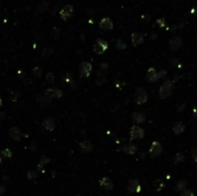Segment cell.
Masks as SVG:
<instances>
[{
    "instance_id": "2e32d148",
    "label": "cell",
    "mask_w": 197,
    "mask_h": 196,
    "mask_svg": "<svg viewBox=\"0 0 197 196\" xmlns=\"http://www.w3.org/2000/svg\"><path fill=\"white\" fill-rule=\"evenodd\" d=\"M132 119L135 123H137V124H141V123L144 122L145 120V115L144 113H141V112H135L132 115Z\"/></svg>"
},
{
    "instance_id": "ac0fdd59",
    "label": "cell",
    "mask_w": 197,
    "mask_h": 196,
    "mask_svg": "<svg viewBox=\"0 0 197 196\" xmlns=\"http://www.w3.org/2000/svg\"><path fill=\"white\" fill-rule=\"evenodd\" d=\"M122 150H123V152H125L128 155H134L135 153L137 152V146L135 145V144L129 143V144H126V145H124L122 147Z\"/></svg>"
},
{
    "instance_id": "d6a6232c",
    "label": "cell",
    "mask_w": 197,
    "mask_h": 196,
    "mask_svg": "<svg viewBox=\"0 0 197 196\" xmlns=\"http://www.w3.org/2000/svg\"><path fill=\"white\" fill-rule=\"evenodd\" d=\"M180 196H194V193H193V191L192 190H184L182 192H181V194H180Z\"/></svg>"
},
{
    "instance_id": "60d3db41",
    "label": "cell",
    "mask_w": 197,
    "mask_h": 196,
    "mask_svg": "<svg viewBox=\"0 0 197 196\" xmlns=\"http://www.w3.org/2000/svg\"><path fill=\"white\" fill-rule=\"evenodd\" d=\"M5 117H6L5 113H0V121H2V120L4 119Z\"/></svg>"
},
{
    "instance_id": "7dc6e473",
    "label": "cell",
    "mask_w": 197,
    "mask_h": 196,
    "mask_svg": "<svg viewBox=\"0 0 197 196\" xmlns=\"http://www.w3.org/2000/svg\"><path fill=\"white\" fill-rule=\"evenodd\" d=\"M75 196H80V195H75Z\"/></svg>"
},
{
    "instance_id": "6da1fadb",
    "label": "cell",
    "mask_w": 197,
    "mask_h": 196,
    "mask_svg": "<svg viewBox=\"0 0 197 196\" xmlns=\"http://www.w3.org/2000/svg\"><path fill=\"white\" fill-rule=\"evenodd\" d=\"M175 83L174 80H167L161 86L159 89V96L161 99H167L172 94V87Z\"/></svg>"
},
{
    "instance_id": "7a4b0ae2",
    "label": "cell",
    "mask_w": 197,
    "mask_h": 196,
    "mask_svg": "<svg viewBox=\"0 0 197 196\" xmlns=\"http://www.w3.org/2000/svg\"><path fill=\"white\" fill-rule=\"evenodd\" d=\"M148 99V94L146 91L143 88H137L136 89V93H135V102L137 104H143L147 101Z\"/></svg>"
},
{
    "instance_id": "d590c367",
    "label": "cell",
    "mask_w": 197,
    "mask_h": 196,
    "mask_svg": "<svg viewBox=\"0 0 197 196\" xmlns=\"http://www.w3.org/2000/svg\"><path fill=\"white\" fill-rule=\"evenodd\" d=\"M36 177H37V173L35 172V171L30 170L28 172V178L29 179H35Z\"/></svg>"
},
{
    "instance_id": "30bf717a",
    "label": "cell",
    "mask_w": 197,
    "mask_h": 196,
    "mask_svg": "<svg viewBox=\"0 0 197 196\" xmlns=\"http://www.w3.org/2000/svg\"><path fill=\"white\" fill-rule=\"evenodd\" d=\"M183 45V40L180 37H173L169 40V48L173 51H177Z\"/></svg>"
},
{
    "instance_id": "7c38bea8",
    "label": "cell",
    "mask_w": 197,
    "mask_h": 196,
    "mask_svg": "<svg viewBox=\"0 0 197 196\" xmlns=\"http://www.w3.org/2000/svg\"><path fill=\"white\" fill-rule=\"evenodd\" d=\"M131 40H132V43L134 46L140 45L144 42V36L141 33L139 32H135L131 35Z\"/></svg>"
},
{
    "instance_id": "4dcf8cb0",
    "label": "cell",
    "mask_w": 197,
    "mask_h": 196,
    "mask_svg": "<svg viewBox=\"0 0 197 196\" xmlns=\"http://www.w3.org/2000/svg\"><path fill=\"white\" fill-rule=\"evenodd\" d=\"M0 155H1L2 157H4V158H12L13 153H12V151L10 149L6 148V149L1 151V154H0Z\"/></svg>"
},
{
    "instance_id": "ee69618b",
    "label": "cell",
    "mask_w": 197,
    "mask_h": 196,
    "mask_svg": "<svg viewBox=\"0 0 197 196\" xmlns=\"http://www.w3.org/2000/svg\"><path fill=\"white\" fill-rule=\"evenodd\" d=\"M193 115L197 116V110H193Z\"/></svg>"
},
{
    "instance_id": "f1b7e54d",
    "label": "cell",
    "mask_w": 197,
    "mask_h": 196,
    "mask_svg": "<svg viewBox=\"0 0 197 196\" xmlns=\"http://www.w3.org/2000/svg\"><path fill=\"white\" fill-rule=\"evenodd\" d=\"M47 9H48V3L47 2H41L39 5V7H38V11L40 12V13L45 12Z\"/></svg>"
},
{
    "instance_id": "5bb4252c",
    "label": "cell",
    "mask_w": 197,
    "mask_h": 196,
    "mask_svg": "<svg viewBox=\"0 0 197 196\" xmlns=\"http://www.w3.org/2000/svg\"><path fill=\"white\" fill-rule=\"evenodd\" d=\"M9 136L12 139L16 140V142H19V140L21 139L22 134L18 127H12L9 131Z\"/></svg>"
},
{
    "instance_id": "8992f818",
    "label": "cell",
    "mask_w": 197,
    "mask_h": 196,
    "mask_svg": "<svg viewBox=\"0 0 197 196\" xmlns=\"http://www.w3.org/2000/svg\"><path fill=\"white\" fill-rule=\"evenodd\" d=\"M74 8L73 6L70 4L65 5L63 9L60 11V16L63 20H67L68 18H70L72 16H73Z\"/></svg>"
},
{
    "instance_id": "836d02e7",
    "label": "cell",
    "mask_w": 197,
    "mask_h": 196,
    "mask_svg": "<svg viewBox=\"0 0 197 196\" xmlns=\"http://www.w3.org/2000/svg\"><path fill=\"white\" fill-rule=\"evenodd\" d=\"M46 82H47V84H49V85L54 83V75L52 73H48L47 74V76H46Z\"/></svg>"
},
{
    "instance_id": "4316f807",
    "label": "cell",
    "mask_w": 197,
    "mask_h": 196,
    "mask_svg": "<svg viewBox=\"0 0 197 196\" xmlns=\"http://www.w3.org/2000/svg\"><path fill=\"white\" fill-rule=\"evenodd\" d=\"M154 187L157 191H161L164 188V183L162 180H156L154 182Z\"/></svg>"
},
{
    "instance_id": "3957f363",
    "label": "cell",
    "mask_w": 197,
    "mask_h": 196,
    "mask_svg": "<svg viewBox=\"0 0 197 196\" xmlns=\"http://www.w3.org/2000/svg\"><path fill=\"white\" fill-rule=\"evenodd\" d=\"M92 65L89 62H83L79 65V73L82 78H88L91 73Z\"/></svg>"
},
{
    "instance_id": "52a82bcc",
    "label": "cell",
    "mask_w": 197,
    "mask_h": 196,
    "mask_svg": "<svg viewBox=\"0 0 197 196\" xmlns=\"http://www.w3.org/2000/svg\"><path fill=\"white\" fill-rule=\"evenodd\" d=\"M127 190L132 192V193H139L141 191V185L140 184L139 180L137 179H132L129 181L127 185Z\"/></svg>"
},
{
    "instance_id": "83f0119b",
    "label": "cell",
    "mask_w": 197,
    "mask_h": 196,
    "mask_svg": "<svg viewBox=\"0 0 197 196\" xmlns=\"http://www.w3.org/2000/svg\"><path fill=\"white\" fill-rule=\"evenodd\" d=\"M33 75H34V76L38 77V78L41 77V75H43V69H41V67H34V69H33Z\"/></svg>"
},
{
    "instance_id": "e575fe53",
    "label": "cell",
    "mask_w": 197,
    "mask_h": 196,
    "mask_svg": "<svg viewBox=\"0 0 197 196\" xmlns=\"http://www.w3.org/2000/svg\"><path fill=\"white\" fill-rule=\"evenodd\" d=\"M191 158L194 161H197V147L191 149Z\"/></svg>"
},
{
    "instance_id": "277c9868",
    "label": "cell",
    "mask_w": 197,
    "mask_h": 196,
    "mask_svg": "<svg viewBox=\"0 0 197 196\" xmlns=\"http://www.w3.org/2000/svg\"><path fill=\"white\" fill-rule=\"evenodd\" d=\"M144 137V131L141 127L137 125H134L130 130V139H141Z\"/></svg>"
},
{
    "instance_id": "484cf974",
    "label": "cell",
    "mask_w": 197,
    "mask_h": 196,
    "mask_svg": "<svg viewBox=\"0 0 197 196\" xmlns=\"http://www.w3.org/2000/svg\"><path fill=\"white\" fill-rule=\"evenodd\" d=\"M116 46L117 49L123 50V49H125V48L127 47V44H126V42H124V40H122L121 39H118V40H116Z\"/></svg>"
},
{
    "instance_id": "7bdbcfd3",
    "label": "cell",
    "mask_w": 197,
    "mask_h": 196,
    "mask_svg": "<svg viewBox=\"0 0 197 196\" xmlns=\"http://www.w3.org/2000/svg\"><path fill=\"white\" fill-rule=\"evenodd\" d=\"M191 13H193V15H196V13H197V9H192Z\"/></svg>"
},
{
    "instance_id": "f6af8a7d",
    "label": "cell",
    "mask_w": 197,
    "mask_h": 196,
    "mask_svg": "<svg viewBox=\"0 0 197 196\" xmlns=\"http://www.w3.org/2000/svg\"><path fill=\"white\" fill-rule=\"evenodd\" d=\"M1 106H2V99L0 98V107H1Z\"/></svg>"
},
{
    "instance_id": "d6986e66",
    "label": "cell",
    "mask_w": 197,
    "mask_h": 196,
    "mask_svg": "<svg viewBox=\"0 0 197 196\" xmlns=\"http://www.w3.org/2000/svg\"><path fill=\"white\" fill-rule=\"evenodd\" d=\"M172 131L175 135H180L185 131V124L183 122H176L172 128Z\"/></svg>"
},
{
    "instance_id": "cb8c5ba5",
    "label": "cell",
    "mask_w": 197,
    "mask_h": 196,
    "mask_svg": "<svg viewBox=\"0 0 197 196\" xmlns=\"http://www.w3.org/2000/svg\"><path fill=\"white\" fill-rule=\"evenodd\" d=\"M52 54H53V48L50 47V46H47L43 50L41 56L44 57V58H49V57L52 56Z\"/></svg>"
},
{
    "instance_id": "ab89813d",
    "label": "cell",
    "mask_w": 197,
    "mask_h": 196,
    "mask_svg": "<svg viewBox=\"0 0 197 196\" xmlns=\"http://www.w3.org/2000/svg\"><path fill=\"white\" fill-rule=\"evenodd\" d=\"M5 187H3V185H0V196H1L3 193L5 192Z\"/></svg>"
},
{
    "instance_id": "5b68a950",
    "label": "cell",
    "mask_w": 197,
    "mask_h": 196,
    "mask_svg": "<svg viewBox=\"0 0 197 196\" xmlns=\"http://www.w3.org/2000/svg\"><path fill=\"white\" fill-rule=\"evenodd\" d=\"M108 49V42L102 39H98L93 45V51L96 54H103Z\"/></svg>"
},
{
    "instance_id": "603a6c76",
    "label": "cell",
    "mask_w": 197,
    "mask_h": 196,
    "mask_svg": "<svg viewBox=\"0 0 197 196\" xmlns=\"http://www.w3.org/2000/svg\"><path fill=\"white\" fill-rule=\"evenodd\" d=\"M38 101H39V103H40V105H47V104H49L51 101H52V99H50L45 94H43V95L39 96V99H38Z\"/></svg>"
},
{
    "instance_id": "44dd1931",
    "label": "cell",
    "mask_w": 197,
    "mask_h": 196,
    "mask_svg": "<svg viewBox=\"0 0 197 196\" xmlns=\"http://www.w3.org/2000/svg\"><path fill=\"white\" fill-rule=\"evenodd\" d=\"M186 185H188V182H186V180H180L177 184H176L175 188H174V190L175 191H183L184 190H186Z\"/></svg>"
},
{
    "instance_id": "f35d334b",
    "label": "cell",
    "mask_w": 197,
    "mask_h": 196,
    "mask_svg": "<svg viewBox=\"0 0 197 196\" xmlns=\"http://www.w3.org/2000/svg\"><path fill=\"white\" fill-rule=\"evenodd\" d=\"M108 68V64H100V69L101 70H106Z\"/></svg>"
},
{
    "instance_id": "bcb514c9",
    "label": "cell",
    "mask_w": 197,
    "mask_h": 196,
    "mask_svg": "<svg viewBox=\"0 0 197 196\" xmlns=\"http://www.w3.org/2000/svg\"><path fill=\"white\" fill-rule=\"evenodd\" d=\"M1 161H2V160H1V158H0V163H1Z\"/></svg>"
},
{
    "instance_id": "9a60e30c",
    "label": "cell",
    "mask_w": 197,
    "mask_h": 196,
    "mask_svg": "<svg viewBox=\"0 0 197 196\" xmlns=\"http://www.w3.org/2000/svg\"><path fill=\"white\" fill-rule=\"evenodd\" d=\"M146 79L147 81L151 82V83H154V82L158 81L159 80L158 71L155 69L154 67H150L146 72Z\"/></svg>"
},
{
    "instance_id": "f546056e",
    "label": "cell",
    "mask_w": 197,
    "mask_h": 196,
    "mask_svg": "<svg viewBox=\"0 0 197 196\" xmlns=\"http://www.w3.org/2000/svg\"><path fill=\"white\" fill-rule=\"evenodd\" d=\"M106 82V78H105V76L103 74H98V76H97V78H96V80H95V83H96V85H102V84H104Z\"/></svg>"
},
{
    "instance_id": "9c48e42d",
    "label": "cell",
    "mask_w": 197,
    "mask_h": 196,
    "mask_svg": "<svg viewBox=\"0 0 197 196\" xmlns=\"http://www.w3.org/2000/svg\"><path fill=\"white\" fill-rule=\"evenodd\" d=\"M44 94L47 95L50 99H53V98L59 99L63 96V91H62L61 89H59L58 88H49L46 89Z\"/></svg>"
},
{
    "instance_id": "74e56055",
    "label": "cell",
    "mask_w": 197,
    "mask_h": 196,
    "mask_svg": "<svg viewBox=\"0 0 197 196\" xmlns=\"http://www.w3.org/2000/svg\"><path fill=\"white\" fill-rule=\"evenodd\" d=\"M157 23H158V25L160 26V27H164L165 26V20L164 18L158 19L157 20Z\"/></svg>"
},
{
    "instance_id": "b9f144b4",
    "label": "cell",
    "mask_w": 197,
    "mask_h": 196,
    "mask_svg": "<svg viewBox=\"0 0 197 196\" xmlns=\"http://www.w3.org/2000/svg\"><path fill=\"white\" fill-rule=\"evenodd\" d=\"M185 107H186V106H185V104H182V105H181V107H180V109H179V112L183 111V110L185 109Z\"/></svg>"
},
{
    "instance_id": "d4e9b609",
    "label": "cell",
    "mask_w": 197,
    "mask_h": 196,
    "mask_svg": "<svg viewBox=\"0 0 197 196\" xmlns=\"http://www.w3.org/2000/svg\"><path fill=\"white\" fill-rule=\"evenodd\" d=\"M184 160H185V155L183 153H181V152H179V153L176 154L175 157H174V163L175 164H180L181 163L184 161Z\"/></svg>"
},
{
    "instance_id": "8fae6325",
    "label": "cell",
    "mask_w": 197,
    "mask_h": 196,
    "mask_svg": "<svg viewBox=\"0 0 197 196\" xmlns=\"http://www.w3.org/2000/svg\"><path fill=\"white\" fill-rule=\"evenodd\" d=\"M99 185L105 190H112L113 188V183L109 177H103L100 179Z\"/></svg>"
},
{
    "instance_id": "ffe728a7",
    "label": "cell",
    "mask_w": 197,
    "mask_h": 196,
    "mask_svg": "<svg viewBox=\"0 0 197 196\" xmlns=\"http://www.w3.org/2000/svg\"><path fill=\"white\" fill-rule=\"evenodd\" d=\"M80 146H81V149L84 151V152H86V153L91 152V151H92V149H93L92 144H91V142H89V140H85V142H81Z\"/></svg>"
},
{
    "instance_id": "7402d4cb",
    "label": "cell",
    "mask_w": 197,
    "mask_h": 196,
    "mask_svg": "<svg viewBox=\"0 0 197 196\" xmlns=\"http://www.w3.org/2000/svg\"><path fill=\"white\" fill-rule=\"evenodd\" d=\"M50 161V159L48 157H46V156H43L40 158V163H39V164H38V169H39L40 172H44V170H43V166H44V164H46V163H48Z\"/></svg>"
},
{
    "instance_id": "ba28073f",
    "label": "cell",
    "mask_w": 197,
    "mask_h": 196,
    "mask_svg": "<svg viewBox=\"0 0 197 196\" xmlns=\"http://www.w3.org/2000/svg\"><path fill=\"white\" fill-rule=\"evenodd\" d=\"M149 153H150V156L152 158H156V157L160 156V155L162 153V146L160 144V142H152Z\"/></svg>"
},
{
    "instance_id": "4fadbf2b",
    "label": "cell",
    "mask_w": 197,
    "mask_h": 196,
    "mask_svg": "<svg viewBox=\"0 0 197 196\" xmlns=\"http://www.w3.org/2000/svg\"><path fill=\"white\" fill-rule=\"evenodd\" d=\"M99 27L103 30L110 31L113 28V23L112 21V19L110 18H103L101 19V21L99 23Z\"/></svg>"
},
{
    "instance_id": "e0dca14e",
    "label": "cell",
    "mask_w": 197,
    "mask_h": 196,
    "mask_svg": "<svg viewBox=\"0 0 197 196\" xmlns=\"http://www.w3.org/2000/svg\"><path fill=\"white\" fill-rule=\"evenodd\" d=\"M43 126L45 128V130L50 131L51 132V131H54V129H55V122H54V120L52 118L47 117V118H45L43 120Z\"/></svg>"
},
{
    "instance_id": "1f68e13d",
    "label": "cell",
    "mask_w": 197,
    "mask_h": 196,
    "mask_svg": "<svg viewBox=\"0 0 197 196\" xmlns=\"http://www.w3.org/2000/svg\"><path fill=\"white\" fill-rule=\"evenodd\" d=\"M60 30H59L58 28H56V27H55V28L52 30V33H51V36H52V38L54 40H57L59 37H60Z\"/></svg>"
},
{
    "instance_id": "8d00e7d4",
    "label": "cell",
    "mask_w": 197,
    "mask_h": 196,
    "mask_svg": "<svg viewBox=\"0 0 197 196\" xmlns=\"http://www.w3.org/2000/svg\"><path fill=\"white\" fill-rule=\"evenodd\" d=\"M165 75H167V71L165 70H160L158 72V76H159V79H162L165 77Z\"/></svg>"
}]
</instances>
